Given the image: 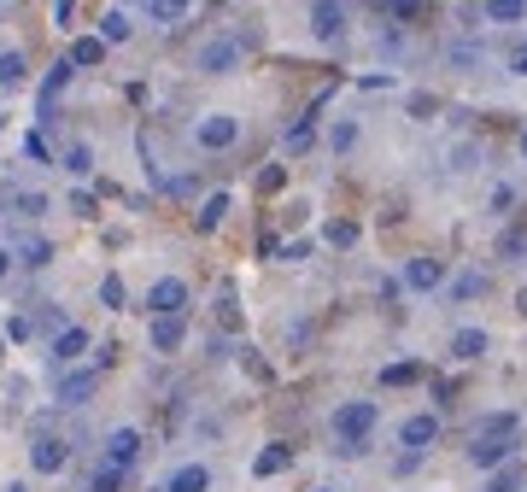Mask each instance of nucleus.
Returning <instances> with one entry per match:
<instances>
[{"label":"nucleus","mask_w":527,"mask_h":492,"mask_svg":"<svg viewBox=\"0 0 527 492\" xmlns=\"http://www.w3.org/2000/svg\"><path fill=\"white\" fill-rule=\"evenodd\" d=\"M422 375H428V369H422L417 358H404V364H387V369H381V387H417Z\"/></svg>","instance_id":"25"},{"label":"nucleus","mask_w":527,"mask_h":492,"mask_svg":"<svg viewBox=\"0 0 527 492\" xmlns=\"http://www.w3.org/2000/svg\"><path fill=\"white\" fill-rule=\"evenodd\" d=\"M445 158H451V170H481V141H458Z\"/></svg>","instance_id":"34"},{"label":"nucleus","mask_w":527,"mask_h":492,"mask_svg":"<svg viewBox=\"0 0 527 492\" xmlns=\"http://www.w3.org/2000/svg\"><path fill=\"white\" fill-rule=\"evenodd\" d=\"M288 464H293V446H281V440H276V446H264L258 457H252V475H258V480H270V475H281Z\"/></svg>","instance_id":"20"},{"label":"nucleus","mask_w":527,"mask_h":492,"mask_svg":"<svg viewBox=\"0 0 527 492\" xmlns=\"http://www.w3.org/2000/svg\"><path fill=\"white\" fill-rule=\"evenodd\" d=\"M229 206H235V199H229V194H211L206 206L194 211V229H199V235H211V229H217L223 217H229Z\"/></svg>","instance_id":"23"},{"label":"nucleus","mask_w":527,"mask_h":492,"mask_svg":"<svg viewBox=\"0 0 527 492\" xmlns=\"http://www.w3.org/2000/svg\"><path fill=\"white\" fill-rule=\"evenodd\" d=\"M510 70H515V77H527V42H515V53H510Z\"/></svg>","instance_id":"51"},{"label":"nucleus","mask_w":527,"mask_h":492,"mask_svg":"<svg viewBox=\"0 0 527 492\" xmlns=\"http://www.w3.org/2000/svg\"><path fill=\"white\" fill-rule=\"evenodd\" d=\"M70 211H77V217H100V206H94V194H70Z\"/></svg>","instance_id":"43"},{"label":"nucleus","mask_w":527,"mask_h":492,"mask_svg":"<svg viewBox=\"0 0 527 492\" xmlns=\"http://www.w3.org/2000/svg\"><path fill=\"white\" fill-rule=\"evenodd\" d=\"M492 434H522V416L515 410H492V416H481L469 428V440H492Z\"/></svg>","instance_id":"19"},{"label":"nucleus","mask_w":527,"mask_h":492,"mask_svg":"<svg viewBox=\"0 0 527 492\" xmlns=\"http://www.w3.org/2000/svg\"><path fill=\"white\" fill-rule=\"evenodd\" d=\"M6 492H29V487H24V480H12V487H6Z\"/></svg>","instance_id":"53"},{"label":"nucleus","mask_w":527,"mask_h":492,"mask_svg":"<svg viewBox=\"0 0 527 492\" xmlns=\"http://www.w3.org/2000/svg\"><path fill=\"white\" fill-rule=\"evenodd\" d=\"M522 480H527L522 451H515V457H504L499 469H486V492H522Z\"/></svg>","instance_id":"16"},{"label":"nucleus","mask_w":527,"mask_h":492,"mask_svg":"<svg viewBox=\"0 0 527 492\" xmlns=\"http://www.w3.org/2000/svg\"><path fill=\"white\" fill-rule=\"evenodd\" d=\"M499 258H504V264H527V229H504Z\"/></svg>","instance_id":"31"},{"label":"nucleus","mask_w":527,"mask_h":492,"mask_svg":"<svg viewBox=\"0 0 527 492\" xmlns=\"http://www.w3.org/2000/svg\"><path fill=\"white\" fill-rule=\"evenodd\" d=\"M322 240L340 246V253H352V246H358V223H352V217H334V223L322 229Z\"/></svg>","instance_id":"30"},{"label":"nucleus","mask_w":527,"mask_h":492,"mask_svg":"<svg viewBox=\"0 0 527 492\" xmlns=\"http://www.w3.org/2000/svg\"><path fill=\"white\" fill-rule=\"evenodd\" d=\"M410 117H417V124H428V117H434V94H417V100H410Z\"/></svg>","instance_id":"45"},{"label":"nucleus","mask_w":527,"mask_h":492,"mask_svg":"<svg viewBox=\"0 0 527 492\" xmlns=\"http://www.w3.org/2000/svg\"><path fill=\"white\" fill-rule=\"evenodd\" d=\"M59 165H65L70 176H88V170H94V147H88V141H70L65 153H59Z\"/></svg>","instance_id":"27"},{"label":"nucleus","mask_w":527,"mask_h":492,"mask_svg":"<svg viewBox=\"0 0 527 492\" xmlns=\"http://www.w3.org/2000/svg\"><path fill=\"white\" fill-rule=\"evenodd\" d=\"M445 287V299H451V305H474V299H486V287H492V276H486V270H458V276L451 281H440Z\"/></svg>","instance_id":"8"},{"label":"nucleus","mask_w":527,"mask_h":492,"mask_svg":"<svg viewBox=\"0 0 527 492\" xmlns=\"http://www.w3.org/2000/svg\"><path fill=\"white\" fill-rule=\"evenodd\" d=\"M94 346V340H88V328H77V323H65L53 335V364H77V358H83V351Z\"/></svg>","instance_id":"15"},{"label":"nucleus","mask_w":527,"mask_h":492,"mask_svg":"<svg viewBox=\"0 0 527 492\" xmlns=\"http://www.w3.org/2000/svg\"><path fill=\"white\" fill-rule=\"evenodd\" d=\"M311 36H317V42H340V36H346V6H340V0H317V6H311Z\"/></svg>","instance_id":"11"},{"label":"nucleus","mask_w":527,"mask_h":492,"mask_svg":"<svg viewBox=\"0 0 527 492\" xmlns=\"http://www.w3.org/2000/svg\"><path fill=\"white\" fill-rule=\"evenodd\" d=\"M515 451H522V434H492V440H469V464L481 469H499L504 457H515Z\"/></svg>","instance_id":"5"},{"label":"nucleus","mask_w":527,"mask_h":492,"mask_svg":"<svg viewBox=\"0 0 527 492\" xmlns=\"http://www.w3.org/2000/svg\"><path fill=\"white\" fill-rule=\"evenodd\" d=\"M334 451H340V457H363V451H369V440H340Z\"/></svg>","instance_id":"48"},{"label":"nucleus","mask_w":527,"mask_h":492,"mask_svg":"<svg viewBox=\"0 0 527 492\" xmlns=\"http://www.w3.org/2000/svg\"><path fill=\"white\" fill-rule=\"evenodd\" d=\"M281 258H288V264H299V258H311V240H288V246H281Z\"/></svg>","instance_id":"46"},{"label":"nucleus","mask_w":527,"mask_h":492,"mask_svg":"<svg viewBox=\"0 0 527 492\" xmlns=\"http://www.w3.org/2000/svg\"><path fill=\"white\" fill-rule=\"evenodd\" d=\"M445 281V258H404V287H410V294H434V287H440Z\"/></svg>","instance_id":"10"},{"label":"nucleus","mask_w":527,"mask_h":492,"mask_svg":"<svg viewBox=\"0 0 527 492\" xmlns=\"http://www.w3.org/2000/svg\"><path fill=\"white\" fill-rule=\"evenodd\" d=\"M83 492H124V469H118V464H100L94 475H88Z\"/></svg>","instance_id":"32"},{"label":"nucleus","mask_w":527,"mask_h":492,"mask_svg":"<svg viewBox=\"0 0 527 492\" xmlns=\"http://www.w3.org/2000/svg\"><path fill=\"white\" fill-rule=\"evenodd\" d=\"M124 276H106V281H100V305H106V311H124Z\"/></svg>","instance_id":"37"},{"label":"nucleus","mask_w":527,"mask_h":492,"mask_svg":"<svg viewBox=\"0 0 527 492\" xmlns=\"http://www.w3.org/2000/svg\"><path fill=\"white\" fill-rule=\"evenodd\" d=\"M194 141H199V153H229L240 141V117L235 112H211L194 124Z\"/></svg>","instance_id":"3"},{"label":"nucleus","mask_w":527,"mask_h":492,"mask_svg":"<svg viewBox=\"0 0 527 492\" xmlns=\"http://www.w3.org/2000/svg\"><path fill=\"white\" fill-rule=\"evenodd\" d=\"M381 428V399H346L334 410V440H369Z\"/></svg>","instance_id":"2"},{"label":"nucleus","mask_w":527,"mask_h":492,"mask_svg":"<svg viewBox=\"0 0 527 492\" xmlns=\"http://www.w3.org/2000/svg\"><path fill=\"white\" fill-rule=\"evenodd\" d=\"M515 206V188H492V211H510Z\"/></svg>","instance_id":"49"},{"label":"nucleus","mask_w":527,"mask_h":492,"mask_svg":"<svg viewBox=\"0 0 527 492\" xmlns=\"http://www.w3.org/2000/svg\"><path fill=\"white\" fill-rule=\"evenodd\" d=\"M422 457H428V451H399V457H393V475H410V469H422Z\"/></svg>","instance_id":"39"},{"label":"nucleus","mask_w":527,"mask_h":492,"mask_svg":"<svg viewBox=\"0 0 527 492\" xmlns=\"http://www.w3.org/2000/svg\"><path fill=\"white\" fill-rule=\"evenodd\" d=\"M141 451H147V434H141V428H111V434H106V457H100V464L129 469Z\"/></svg>","instance_id":"7"},{"label":"nucleus","mask_w":527,"mask_h":492,"mask_svg":"<svg viewBox=\"0 0 527 492\" xmlns=\"http://www.w3.org/2000/svg\"><path fill=\"white\" fill-rule=\"evenodd\" d=\"M100 375H106V369H70L65 381H59V405H88V399L100 393Z\"/></svg>","instance_id":"12"},{"label":"nucleus","mask_w":527,"mask_h":492,"mask_svg":"<svg viewBox=\"0 0 527 492\" xmlns=\"http://www.w3.org/2000/svg\"><path fill=\"white\" fill-rule=\"evenodd\" d=\"M147 311H153V317H165V311H188V281H182V276H158L153 287H147Z\"/></svg>","instance_id":"9"},{"label":"nucleus","mask_w":527,"mask_h":492,"mask_svg":"<svg viewBox=\"0 0 527 492\" xmlns=\"http://www.w3.org/2000/svg\"><path fill=\"white\" fill-rule=\"evenodd\" d=\"M311 141H317V129H311V117H299V124H293L288 135H281V153H305Z\"/></svg>","instance_id":"33"},{"label":"nucleus","mask_w":527,"mask_h":492,"mask_svg":"<svg viewBox=\"0 0 527 492\" xmlns=\"http://www.w3.org/2000/svg\"><path fill=\"white\" fill-rule=\"evenodd\" d=\"M352 141H358V124H334L328 129V147H334V153H352Z\"/></svg>","instance_id":"38"},{"label":"nucleus","mask_w":527,"mask_h":492,"mask_svg":"<svg viewBox=\"0 0 527 492\" xmlns=\"http://www.w3.org/2000/svg\"><path fill=\"white\" fill-rule=\"evenodd\" d=\"M6 253H12L24 270H42V264H53V240H47V235H12Z\"/></svg>","instance_id":"13"},{"label":"nucleus","mask_w":527,"mask_h":492,"mask_svg":"<svg viewBox=\"0 0 527 492\" xmlns=\"http://www.w3.org/2000/svg\"><path fill=\"white\" fill-rule=\"evenodd\" d=\"M422 6H428V0H393V12H399V18H417Z\"/></svg>","instance_id":"50"},{"label":"nucleus","mask_w":527,"mask_h":492,"mask_svg":"<svg viewBox=\"0 0 527 492\" xmlns=\"http://www.w3.org/2000/svg\"><path fill=\"white\" fill-rule=\"evenodd\" d=\"M158 492H211V469L206 464H182V469H170L165 475V487Z\"/></svg>","instance_id":"14"},{"label":"nucleus","mask_w":527,"mask_h":492,"mask_svg":"<svg viewBox=\"0 0 527 492\" xmlns=\"http://www.w3.org/2000/svg\"><path fill=\"white\" fill-rule=\"evenodd\" d=\"M24 83H29V59L18 53V47H12V53H0V88L12 94V88H24Z\"/></svg>","instance_id":"22"},{"label":"nucleus","mask_w":527,"mask_h":492,"mask_svg":"<svg viewBox=\"0 0 527 492\" xmlns=\"http://www.w3.org/2000/svg\"><path fill=\"white\" fill-rule=\"evenodd\" d=\"M24 153L36 158V165H53V153H47V141H42V135H24Z\"/></svg>","instance_id":"40"},{"label":"nucleus","mask_w":527,"mask_h":492,"mask_svg":"<svg viewBox=\"0 0 527 492\" xmlns=\"http://www.w3.org/2000/svg\"><path fill=\"white\" fill-rule=\"evenodd\" d=\"M217 323H223V328H240V311H235V299H229V294L217 299Z\"/></svg>","instance_id":"41"},{"label":"nucleus","mask_w":527,"mask_h":492,"mask_svg":"<svg viewBox=\"0 0 527 492\" xmlns=\"http://www.w3.org/2000/svg\"><path fill=\"white\" fill-rule=\"evenodd\" d=\"M188 18V0H147V24H182Z\"/></svg>","instance_id":"28"},{"label":"nucleus","mask_w":527,"mask_h":492,"mask_svg":"<svg viewBox=\"0 0 527 492\" xmlns=\"http://www.w3.org/2000/svg\"><path fill=\"white\" fill-rule=\"evenodd\" d=\"M445 59H451L458 70H474V65H481V42H451V47H445Z\"/></svg>","instance_id":"35"},{"label":"nucleus","mask_w":527,"mask_h":492,"mask_svg":"<svg viewBox=\"0 0 527 492\" xmlns=\"http://www.w3.org/2000/svg\"><path fill=\"white\" fill-rule=\"evenodd\" d=\"M6 340H18V346H24V340H29V317H12V323H6Z\"/></svg>","instance_id":"47"},{"label":"nucleus","mask_w":527,"mask_h":492,"mask_svg":"<svg viewBox=\"0 0 527 492\" xmlns=\"http://www.w3.org/2000/svg\"><path fill=\"white\" fill-rule=\"evenodd\" d=\"M440 428H445V422L434 416V410H417V416L399 422V446L404 451H434V446H440Z\"/></svg>","instance_id":"4"},{"label":"nucleus","mask_w":527,"mask_h":492,"mask_svg":"<svg viewBox=\"0 0 527 492\" xmlns=\"http://www.w3.org/2000/svg\"><path fill=\"white\" fill-rule=\"evenodd\" d=\"M522 158H527V129H522Z\"/></svg>","instance_id":"54"},{"label":"nucleus","mask_w":527,"mask_h":492,"mask_svg":"<svg viewBox=\"0 0 527 492\" xmlns=\"http://www.w3.org/2000/svg\"><path fill=\"white\" fill-rule=\"evenodd\" d=\"M129 36H135V24H129V12H106V18H100V42H106V47H124Z\"/></svg>","instance_id":"26"},{"label":"nucleus","mask_w":527,"mask_h":492,"mask_svg":"<svg viewBox=\"0 0 527 492\" xmlns=\"http://www.w3.org/2000/svg\"><path fill=\"white\" fill-rule=\"evenodd\" d=\"M70 70H77V65H70V59H59V65L47 70V83H42V112H53V100H59V88L70 83Z\"/></svg>","instance_id":"29"},{"label":"nucleus","mask_w":527,"mask_h":492,"mask_svg":"<svg viewBox=\"0 0 527 492\" xmlns=\"http://www.w3.org/2000/svg\"><path fill=\"white\" fill-rule=\"evenodd\" d=\"M70 18H77V0H53V24L70 29Z\"/></svg>","instance_id":"44"},{"label":"nucleus","mask_w":527,"mask_h":492,"mask_svg":"<svg viewBox=\"0 0 527 492\" xmlns=\"http://www.w3.org/2000/svg\"><path fill=\"white\" fill-rule=\"evenodd\" d=\"M240 59H247V42L223 29V36H206V42H199L194 65L206 70V77H229V70H240Z\"/></svg>","instance_id":"1"},{"label":"nucleus","mask_w":527,"mask_h":492,"mask_svg":"<svg viewBox=\"0 0 527 492\" xmlns=\"http://www.w3.org/2000/svg\"><path fill=\"white\" fill-rule=\"evenodd\" d=\"M12 276V253H6V246H0V281Z\"/></svg>","instance_id":"52"},{"label":"nucleus","mask_w":527,"mask_h":492,"mask_svg":"<svg viewBox=\"0 0 527 492\" xmlns=\"http://www.w3.org/2000/svg\"><path fill=\"white\" fill-rule=\"evenodd\" d=\"M486 346H492V340H486V328H458V335H451V358H458V364L486 358Z\"/></svg>","instance_id":"18"},{"label":"nucleus","mask_w":527,"mask_h":492,"mask_svg":"<svg viewBox=\"0 0 527 492\" xmlns=\"http://www.w3.org/2000/svg\"><path fill=\"white\" fill-rule=\"evenodd\" d=\"M182 340H188V323H182V311H165V317H153V351H176Z\"/></svg>","instance_id":"17"},{"label":"nucleus","mask_w":527,"mask_h":492,"mask_svg":"<svg viewBox=\"0 0 527 492\" xmlns=\"http://www.w3.org/2000/svg\"><path fill=\"white\" fill-rule=\"evenodd\" d=\"M65 464H70V446L59 434H36L29 440V469H36V475H59Z\"/></svg>","instance_id":"6"},{"label":"nucleus","mask_w":527,"mask_h":492,"mask_svg":"<svg viewBox=\"0 0 527 492\" xmlns=\"http://www.w3.org/2000/svg\"><path fill=\"white\" fill-rule=\"evenodd\" d=\"M47 211V194H12V217H24V223H36Z\"/></svg>","instance_id":"36"},{"label":"nucleus","mask_w":527,"mask_h":492,"mask_svg":"<svg viewBox=\"0 0 527 492\" xmlns=\"http://www.w3.org/2000/svg\"><path fill=\"white\" fill-rule=\"evenodd\" d=\"M65 59H70L77 70H94V65H106V42H100V36H77Z\"/></svg>","instance_id":"21"},{"label":"nucleus","mask_w":527,"mask_h":492,"mask_svg":"<svg viewBox=\"0 0 527 492\" xmlns=\"http://www.w3.org/2000/svg\"><path fill=\"white\" fill-rule=\"evenodd\" d=\"M281 176H288V170H281V165H270V170L258 176V194H276V188H281Z\"/></svg>","instance_id":"42"},{"label":"nucleus","mask_w":527,"mask_h":492,"mask_svg":"<svg viewBox=\"0 0 527 492\" xmlns=\"http://www.w3.org/2000/svg\"><path fill=\"white\" fill-rule=\"evenodd\" d=\"M481 18H486V24H522V18H527V0H486Z\"/></svg>","instance_id":"24"}]
</instances>
